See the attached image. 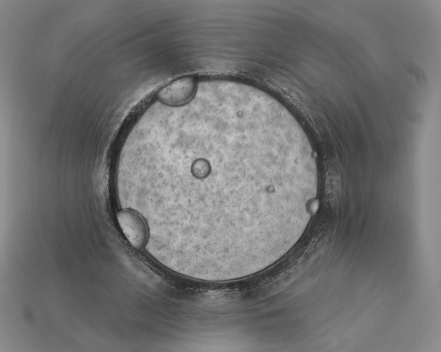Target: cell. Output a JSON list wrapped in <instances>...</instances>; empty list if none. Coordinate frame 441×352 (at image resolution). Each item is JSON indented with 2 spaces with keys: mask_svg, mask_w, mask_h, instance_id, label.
Returning <instances> with one entry per match:
<instances>
[{
  "mask_svg": "<svg viewBox=\"0 0 441 352\" xmlns=\"http://www.w3.org/2000/svg\"><path fill=\"white\" fill-rule=\"evenodd\" d=\"M117 221L124 236L135 249H142L148 239V227L144 218L132 209H123L117 213Z\"/></svg>",
  "mask_w": 441,
  "mask_h": 352,
  "instance_id": "6da1fadb",
  "label": "cell"
}]
</instances>
